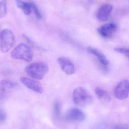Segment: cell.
<instances>
[{
    "label": "cell",
    "instance_id": "6da1fadb",
    "mask_svg": "<svg viewBox=\"0 0 129 129\" xmlns=\"http://www.w3.org/2000/svg\"><path fill=\"white\" fill-rule=\"evenodd\" d=\"M48 70V65L41 62L31 63L25 68V71L28 75L37 80L43 79L47 73Z\"/></svg>",
    "mask_w": 129,
    "mask_h": 129
},
{
    "label": "cell",
    "instance_id": "7a4b0ae2",
    "mask_svg": "<svg viewBox=\"0 0 129 129\" xmlns=\"http://www.w3.org/2000/svg\"><path fill=\"white\" fill-rule=\"evenodd\" d=\"M73 100L74 103L79 106H86L93 102L92 97L88 91L83 87H79L74 89L73 93Z\"/></svg>",
    "mask_w": 129,
    "mask_h": 129
},
{
    "label": "cell",
    "instance_id": "3957f363",
    "mask_svg": "<svg viewBox=\"0 0 129 129\" xmlns=\"http://www.w3.org/2000/svg\"><path fill=\"white\" fill-rule=\"evenodd\" d=\"M15 42V38L11 30L6 28L2 31L0 34V48L2 53L8 52Z\"/></svg>",
    "mask_w": 129,
    "mask_h": 129
},
{
    "label": "cell",
    "instance_id": "277c9868",
    "mask_svg": "<svg viewBox=\"0 0 129 129\" xmlns=\"http://www.w3.org/2000/svg\"><path fill=\"white\" fill-rule=\"evenodd\" d=\"M33 56L31 49L23 44L18 45L11 53V56L13 59H21L28 62L32 61Z\"/></svg>",
    "mask_w": 129,
    "mask_h": 129
},
{
    "label": "cell",
    "instance_id": "5b68a950",
    "mask_svg": "<svg viewBox=\"0 0 129 129\" xmlns=\"http://www.w3.org/2000/svg\"><path fill=\"white\" fill-rule=\"evenodd\" d=\"M129 93V82L126 79L123 80L117 85L114 90L115 97L120 100L125 99Z\"/></svg>",
    "mask_w": 129,
    "mask_h": 129
},
{
    "label": "cell",
    "instance_id": "8992f818",
    "mask_svg": "<svg viewBox=\"0 0 129 129\" xmlns=\"http://www.w3.org/2000/svg\"><path fill=\"white\" fill-rule=\"evenodd\" d=\"M57 61L61 69L67 75H72L76 72L74 64L69 59L61 57L58 58Z\"/></svg>",
    "mask_w": 129,
    "mask_h": 129
},
{
    "label": "cell",
    "instance_id": "52a82bcc",
    "mask_svg": "<svg viewBox=\"0 0 129 129\" xmlns=\"http://www.w3.org/2000/svg\"><path fill=\"white\" fill-rule=\"evenodd\" d=\"M117 29V26L113 23H107L100 26L97 29L99 34L104 38H108L113 36Z\"/></svg>",
    "mask_w": 129,
    "mask_h": 129
},
{
    "label": "cell",
    "instance_id": "ba28073f",
    "mask_svg": "<svg viewBox=\"0 0 129 129\" xmlns=\"http://www.w3.org/2000/svg\"><path fill=\"white\" fill-rule=\"evenodd\" d=\"M66 119L70 121H82L85 118V115L82 111L77 108L69 110L65 116Z\"/></svg>",
    "mask_w": 129,
    "mask_h": 129
},
{
    "label": "cell",
    "instance_id": "9c48e42d",
    "mask_svg": "<svg viewBox=\"0 0 129 129\" xmlns=\"http://www.w3.org/2000/svg\"><path fill=\"white\" fill-rule=\"evenodd\" d=\"M20 80L23 85L32 91L39 93L43 92V88L42 85L38 81L26 77H21Z\"/></svg>",
    "mask_w": 129,
    "mask_h": 129
},
{
    "label": "cell",
    "instance_id": "30bf717a",
    "mask_svg": "<svg viewBox=\"0 0 129 129\" xmlns=\"http://www.w3.org/2000/svg\"><path fill=\"white\" fill-rule=\"evenodd\" d=\"M113 9L111 5L105 4L102 5L98 11L97 18L99 21L105 22L108 19Z\"/></svg>",
    "mask_w": 129,
    "mask_h": 129
},
{
    "label": "cell",
    "instance_id": "8fae6325",
    "mask_svg": "<svg viewBox=\"0 0 129 129\" xmlns=\"http://www.w3.org/2000/svg\"><path fill=\"white\" fill-rule=\"evenodd\" d=\"M86 51L89 53L92 54L96 57L102 65L105 66L109 65V61L107 57L98 50L91 47H88L86 48Z\"/></svg>",
    "mask_w": 129,
    "mask_h": 129
},
{
    "label": "cell",
    "instance_id": "7c38bea8",
    "mask_svg": "<svg viewBox=\"0 0 129 129\" xmlns=\"http://www.w3.org/2000/svg\"><path fill=\"white\" fill-rule=\"evenodd\" d=\"M19 86L18 83L8 80H2L0 81V90L5 92L6 90L16 88Z\"/></svg>",
    "mask_w": 129,
    "mask_h": 129
},
{
    "label": "cell",
    "instance_id": "4fadbf2b",
    "mask_svg": "<svg viewBox=\"0 0 129 129\" xmlns=\"http://www.w3.org/2000/svg\"><path fill=\"white\" fill-rule=\"evenodd\" d=\"M95 91V94L99 99L104 100L107 102L111 101V98L110 96L107 91L99 87H96Z\"/></svg>",
    "mask_w": 129,
    "mask_h": 129
},
{
    "label": "cell",
    "instance_id": "5bb4252c",
    "mask_svg": "<svg viewBox=\"0 0 129 129\" xmlns=\"http://www.w3.org/2000/svg\"><path fill=\"white\" fill-rule=\"evenodd\" d=\"M7 1L2 0L0 2V19L4 17L7 13Z\"/></svg>",
    "mask_w": 129,
    "mask_h": 129
},
{
    "label": "cell",
    "instance_id": "9a60e30c",
    "mask_svg": "<svg viewBox=\"0 0 129 129\" xmlns=\"http://www.w3.org/2000/svg\"><path fill=\"white\" fill-rule=\"evenodd\" d=\"M54 114L57 118H59L61 116V107L60 103L58 101H56L54 104Z\"/></svg>",
    "mask_w": 129,
    "mask_h": 129
},
{
    "label": "cell",
    "instance_id": "2e32d148",
    "mask_svg": "<svg viewBox=\"0 0 129 129\" xmlns=\"http://www.w3.org/2000/svg\"><path fill=\"white\" fill-rule=\"evenodd\" d=\"M114 50L117 52L122 54L129 58V49L124 48L116 47L114 48Z\"/></svg>",
    "mask_w": 129,
    "mask_h": 129
},
{
    "label": "cell",
    "instance_id": "e0dca14e",
    "mask_svg": "<svg viewBox=\"0 0 129 129\" xmlns=\"http://www.w3.org/2000/svg\"><path fill=\"white\" fill-rule=\"evenodd\" d=\"M31 8L30 3L24 2L22 9L26 15H29L31 13Z\"/></svg>",
    "mask_w": 129,
    "mask_h": 129
},
{
    "label": "cell",
    "instance_id": "ac0fdd59",
    "mask_svg": "<svg viewBox=\"0 0 129 129\" xmlns=\"http://www.w3.org/2000/svg\"><path fill=\"white\" fill-rule=\"evenodd\" d=\"M30 4H31V6L32 8L33 9L35 14L37 18L39 19H41L42 18V16L41 14L40 13V11L39 10L37 5L35 4H34V3H33V2L30 3Z\"/></svg>",
    "mask_w": 129,
    "mask_h": 129
},
{
    "label": "cell",
    "instance_id": "d6986e66",
    "mask_svg": "<svg viewBox=\"0 0 129 129\" xmlns=\"http://www.w3.org/2000/svg\"><path fill=\"white\" fill-rule=\"evenodd\" d=\"M6 119L5 114L0 109V122H4Z\"/></svg>",
    "mask_w": 129,
    "mask_h": 129
},
{
    "label": "cell",
    "instance_id": "ffe728a7",
    "mask_svg": "<svg viewBox=\"0 0 129 129\" xmlns=\"http://www.w3.org/2000/svg\"><path fill=\"white\" fill-rule=\"evenodd\" d=\"M16 2L17 7L22 9L24 2H23L22 0H16Z\"/></svg>",
    "mask_w": 129,
    "mask_h": 129
},
{
    "label": "cell",
    "instance_id": "44dd1931",
    "mask_svg": "<svg viewBox=\"0 0 129 129\" xmlns=\"http://www.w3.org/2000/svg\"><path fill=\"white\" fill-rule=\"evenodd\" d=\"M5 92L0 90V101L4 97Z\"/></svg>",
    "mask_w": 129,
    "mask_h": 129
},
{
    "label": "cell",
    "instance_id": "7402d4cb",
    "mask_svg": "<svg viewBox=\"0 0 129 129\" xmlns=\"http://www.w3.org/2000/svg\"><path fill=\"white\" fill-rule=\"evenodd\" d=\"M122 129V127L119 126L118 125H116L114 126L113 127V129Z\"/></svg>",
    "mask_w": 129,
    "mask_h": 129
},
{
    "label": "cell",
    "instance_id": "603a6c76",
    "mask_svg": "<svg viewBox=\"0 0 129 129\" xmlns=\"http://www.w3.org/2000/svg\"><path fill=\"white\" fill-rule=\"evenodd\" d=\"M122 128V129H129V126L127 125H124Z\"/></svg>",
    "mask_w": 129,
    "mask_h": 129
}]
</instances>
